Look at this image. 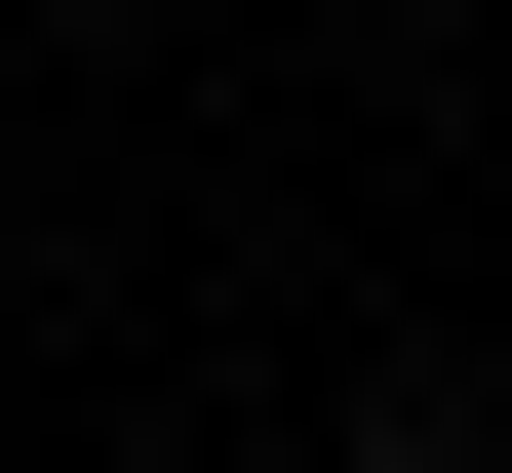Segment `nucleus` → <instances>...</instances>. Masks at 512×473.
Instances as JSON below:
<instances>
[{
    "label": "nucleus",
    "mask_w": 512,
    "mask_h": 473,
    "mask_svg": "<svg viewBox=\"0 0 512 473\" xmlns=\"http://www.w3.org/2000/svg\"><path fill=\"white\" fill-rule=\"evenodd\" d=\"M355 473H473V434H355Z\"/></svg>",
    "instance_id": "f257e3e1"
}]
</instances>
